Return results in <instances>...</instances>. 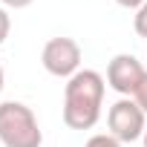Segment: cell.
<instances>
[{
	"mask_svg": "<svg viewBox=\"0 0 147 147\" xmlns=\"http://www.w3.org/2000/svg\"><path fill=\"white\" fill-rule=\"evenodd\" d=\"M9 32H12V18H9V12L3 6H0V43H6Z\"/></svg>",
	"mask_w": 147,
	"mask_h": 147,
	"instance_id": "obj_9",
	"label": "cell"
},
{
	"mask_svg": "<svg viewBox=\"0 0 147 147\" xmlns=\"http://www.w3.org/2000/svg\"><path fill=\"white\" fill-rule=\"evenodd\" d=\"M6 9H26V6H32L35 0H0Z\"/></svg>",
	"mask_w": 147,
	"mask_h": 147,
	"instance_id": "obj_10",
	"label": "cell"
},
{
	"mask_svg": "<svg viewBox=\"0 0 147 147\" xmlns=\"http://www.w3.org/2000/svg\"><path fill=\"white\" fill-rule=\"evenodd\" d=\"M84 147H124V144H121L118 138H113L110 133H98V136H92Z\"/></svg>",
	"mask_w": 147,
	"mask_h": 147,
	"instance_id": "obj_6",
	"label": "cell"
},
{
	"mask_svg": "<svg viewBox=\"0 0 147 147\" xmlns=\"http://www.w3.org/2000/svg\"><path fill=\"white\" fill-rule=\"evenodd\" d=\"M144 66H141V61L136 58V55H127V52H121V55H115L110 63H107V84L118 92V95H130L133 98V92H136V87L141 84V78H144Z\"/></svg>",
	"mask_w": 147,
	"mask_h": 147,
	"instance_id": "obj_5",
	"label": "cell"
},
{
	"mask_svg": "<svg viewBox=\"0 0 147 147\" xmlns=\"http://www.w3.org/2000/svg\"><path fill=\"white\" fill-rule=\"evenodd\" d=\"M133 101L147 113V72H144V78H141V84L136 87V92H133Z\"/></svg>",
	"mask_w": 147,
	"mask_h": 147,
	"instance_id": "obj_8",
	"label": "cell"
},
{
	"mask_svg": "<svg viewBox=\"0 0 147 147\" xmlns=\"http://www.w3.org/2000/svg\"><path fill=\"white\" fill-rule=\"evenodd\" d=\"M40 63L49 75L69 81L81 66V46L72 38H52V40H46V46L40 52Z\"/></svg>",
	"mask_w": 147,
	"mask_h": 147,
	"instance_id": "obj_4",
	"label": "cell"
},
{
	"mask_svg": "<svg viewBox=\"0 0 147 147\" xmlns=\"http://www.w3.org/2000/svg\"><path fill=\"white\" fill-rule=\"evenodd\" d=\"M115 3H118V6H124V9H141L147 0H115Z\"/></svg>",
	"mask_w": 147,
	"mask_h": 147,
	"instance_id": "obj_11",
	"label": "cell"
},
{
	"mask_svg": "<svg viewBox=\"0 0 147 147\" xmlns=\"http://www.w3.org/2000/svg\"><path fill=\"white\" fill-rule=\"evenodd\" d=\"M133 29L138 38H147V3L141 9H136V18H133Z\"/></svg>",
	"mask_w": 147,
	"mask_h": 147,
	"instance_id": "obj_7",
	"label": "cell"
},
{
	"mask_svg": "<svg viewBox=\"0 0 147 147\" xmlns=\"http://www.w3.org/2000/svg\"><path fill=\"white\" fill-rule=\"evenodd\" d=\"M107 127H110V136L118 138L121 144L138 141L147 130V113L133 98H118L107 113Z\"/></svg>",
	"mask_w": 147,
	"mask_h": 147,
	"instance_id": "obj_3",
	"label": "cell"
},
{
	"mask_svg": "<svg viewBox=\"0 0 147 147\" xmlns=\"http://www.w3.org/2000/svg\"><path fill=\"white\" fill-rule=\"evenodd\" d=\"M141 141H144V147H147V130H144V136H141Z\"/></svg>",
	"mask_w": 147,
	"mask_h": 147,
	"instance_id": "obj_13",
	"label": "cell"
},
{
	"mask_svg": "<svg viewBox=\"0 0 147 147\" xmlns=\"http://www.w3.org/2000/svg\"><path fill=\"white\" fill-rule=\"evenodd\" d=\"M104 78L95 69H78L63 87V124L69 130H92L104 107Z\"/></svg>",
	"mask_w": 147,
	"mask_h": 147,
	"instance_id": "obj_1",
	"label": "cell"
},
{
	"mask_svg": "<svg viewBox=\"0 0 147 147\" xmlns=\"http://www.w3.org/2000/svg\"><path fill=\"white\" fill-rule=\"evenodd\" d=\"M0 92H3V63H0Z\"/></svg>",
	"mask_w": 147,
	"mask_h": 147,
	"instance_id": "obj_12",
	"label": "cell"
},
{
	"mask_svg": "<svg viewBox=\"0 0 147 147\" xmlns=\"http://www.w3.org/2000/svg\"><path fill=\"white\" fill-rule=\"evenodd\" d=\"M0 144L3 147H40L43 133L32 107L20 101L0 104Z\"/></svg>",
	"mask_w": 147,
	"mask_h": 147,
	"instance_id": "obj_2",
	"label": "cell"
}]
</instances>
